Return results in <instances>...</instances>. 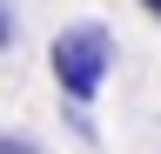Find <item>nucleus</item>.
<instances>
[{
  "label": "nucleus",
  "instance_id": "obj_4",
  "mask_svg": "<svg viewBox=\"0 0 161 154\" xmlns=\"http://www.w3.org/2000/svg\"><path fill=\"white\" fill-rule=\"evenodd\" d=\"M141 13H154V20H161V0H141Z\"/></svg>",
  "mask_w": 161,
  "mask_h": 154
},
{
  "label": "nucleus",
  "instance_id": "obj_1",
  "mask_svg": "<svg viewBox=\"0 0 161 154\" xmlns=\"http://www.w3.org/2000/svg\"><path fill=\"white\" fill-rule=\"evenodd\" d=\"M47 67H54L60 94L74 107H94L101 87H108V74H114V34L101 20H67L54 34V47H47Z\"/></svg>",
  "mask_w": 161,
  "mask_h": 154
},
{
  "label": "nucleus",
  "instance_id": "obj_2",
  "mask_svg": "<svg viewBox=\"0 0 161 154\" xmlns=\"http://www.w3.org/2000/svg\"><path fill=\"white\" fill-rule=\"evenodd\" d=\"M14 34H20V13H14V0H7V7H0V40L14 47Z\"/></svg>",
  "mask_w": 161,
  "mask_h": 154
},
{
  "label": "nucleus",
  "instance_id": "obj_3",
  "mask_svg": "<svg viewBox=\"0 0 161 154\" xmlns=\"http://www.w3.org/2000/svg\"><path fill=\"white\" fill-rule=\"evenodd\" d=\"M0 154H40V141H27V134H7V141H0Z\"/></svg>",
  "mask_w": 161,
  "mask_h": 154
}]
</instances>
